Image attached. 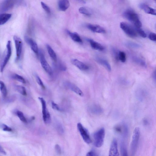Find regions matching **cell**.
<instances>
[{"instance_id":"cell-1","label":"cell","mask_w":156,"mask_h":156,"mask_svg":"<svg viewBox=\"0 0 156 156\" xmlns=\"http://www.w3.org/2000/svg\"><path fill=\"white\" fill-rule=\"evenodd\" d=\"M124 17L131 22L136 28H140L142 23L140 20L138 14L131 9H128L123 14Z\"/></svg>"},{"instance_id":"cell-2","label":"cell","mask_w":156,"mask_h":156,"mask_svg":"<svg viewBox=\"0 0 156 156\" xmlns=\"http://www.w3.org/2000/svg\"><path fill=\"white\" fill-rule=\"evenodd\" d=\"M140 135V129L139 127H136L133 132L130 145L131 154L133 156L134 155L136 151Z\"/></svg>"},{"instance_id":"cell-3","label":"cell","mask_w":156,"mask_h":156,"mask_svg":"<svg viewBox=\"0 0 156 156\" xmlns=\"http://www.w3.org/2000/svg\"><path fill=\"white\" fill-rule=\"evenodd\" d=\"M105 130L103 128L99 129L93 134L94 145L98 148L101 147L104 142L105 137Z\"/></svg>"},{"instance_id":"cell-4","label":"cell","mask_w":156,"mask_h":156,"mask_svg":"<svg viewBox=\"0 0 156 156\" xmlns=\"http://www.w3.org/2000/svg\"><path fill=\"white\" fill-rule=\"evenodd\" d=\"M6 51L5 55L4 57L0 64V71L3 72L5 66L9 61L12 54L11 41H8L6 44Z\"/></svg>"},{"instance_id":"cell-5","label":"cell","mask_w":156,"mask_h":156,"mask_svg":"<svg viewBox=\"0 0 156 156\" xmlns=\"http://www.w3.org/2000/svg\"><path fill=\"white\" fill-rule=\"evenodd\" d=\"M16 48V58L15 61L17 62L20 59L21 55L23 42L21 38L16 36H14L13 37Z\"/></svg>"},{"instance_id":"cell-6","label":"cell","mask_w":156,"mask_h":156,"mask_svg":"<svg viewBox=\"0 0 156 156\" xmlns=\"http://www.w3.org/2000/svg\"><path fill=\"white\" fill-rule=\"evenodd\" d=\"M38 99L41 102L42 105V114L43 121L45 123H49L51 121V119L50 113L47 109L46 101L43 98L39 97Z\"/></svg>"},{"instance_id":"cell-7","label":"cell","mask_w":156,"mask_h":156,"mask_svg":"<svg viewBox=\"0 0 156 156\" xmlns=\"http://www.w3.org/2000/svg\"><path fill=\"white\" fill-rule=\"evenodd\" d=\"M77 127L84 141L87 144H90L92 141L87 129L80 122L77 123Z\"/></svg>"},{"instance_id":"cell-8","label":"cell","mask_w":156,"mask_h":156,"mask_svg":"<svg viewBox=\"0 0 156 156\" xmlns=\"http://www.w3.org/2000/svg\"><path fill=\"white\" fill-rule=\"evenodd\" d=\"M120 26L123 31L129 36L135 37L137 36L136 31L130 25L124 22L120 23Z\"/></svg>"},{"instance_id":"cell-9","label":"cell","mask_w":156,"mask_h":156,"mask_svg":"<svg viewBox=\"0 0 156 156\" xmlns=\"http://www.w3.org/2000/svg\"><path fill=\"white\" fill-rule=\"evenodd\" d=\"M40 62L42 67L48 74L51 75L52 73V69L46 60L44 55L42 52H40Z\"/></svg>"},{"instance_id":"cell-10","label":"cell","mask_w":156,"mask_h":156,"mask_svg":"<svg viewBox=\"0 0 156 156\" xmlns=\"http://www.w3.org/2000/svg\"><path fill=\"white\" fill-rule=\"evenodd\" d=\"M108 156H119L117 142L114 139L111 144L108 153Z\"/></svg>"},{"instance_id":"cell-11","label":"cell","mask_w":156,"mask_h":156,"mask_svg":"<svg viewBox=\"0 0 156 156\" xmlns=\"http://www.w3.org/2000/svg\"><path fill=\"white\" fill-rule=\"evenodd\" d=\"M26 42L30 45L32 50L37 55L38 53L37 45L36 42L32 38L27 36L25 37Z\"/></svg>"},{"instance_id":"cell-12","label":"cell","mask_w":156,"mask_h":156,"mask_svg":"<svg viewBox=\"0 0 156 156\" xmlns=\"http://www.w3.org/2000/svg\"><path fill=\"white\" fill-rule=\"evenodd\" d=\"M66 87L80 96H83V94L82 90L76 85L69 82L65 83Z\"/></svg>"},{"instance_id":"cell-13","label":"cell","mask_w":156,"mask_h":156,"mask_svg":"<svg viewBox=\"0 0 156 156\" xmlns=\"http://www.w3.org/2000/svg\"><path fill=\"white\" fill-rule=\"evenodd\" d=\"M71 62L73 65L81 70H86L89 69L88 66L84 63L76 59H73Z\"/></svg>"},{"instance_id":"cell-14","label":"cell","mask_w":156,"mask_h":156,"mask_svg":"<svg viewBox=\"0 0 156 156\" xmlns=\"http://www.w3.org/2000/svg\"><path fill=\"white\" fill-rule=\"evenodd\" d=\"M87 27L92 31L101 33H105V30L102 27L96 24H89L87 25Z\"/></svg>"},{"instance_id":"cell-15","label":"cell","mask_w":156,"mask_h":156,"mask_svg":"<svg viewBox=\"0 0 156 156\" xmlns=\"http://www.w3.org/2000/svg\"><path fill=\"white\" fill-rule=\"evenodd\" d=\"M139 7L141 9L143 10L147 13L156 15L155 9L149 7L145 3H142L140 4Z\"/></svg>"},{"instance_id":"cell-16","label":"cell","mask_w":156,"mask_h":156,"mask_svg":"<svg viewBox=\"0 0 156 156\" xmlns=\"http://www.w3.org/2000/svg\"><path fill=\"white\" fill-rule=\"evenodd\" d=\"M96 61L99 64L103 66L108 70L110 71L111 70V66L108 62L105 59L99 57H96Z\"/></svg>"},{"instance_id":"cell-17","label":"cell","mask_w":156,"mask_h":156,"mask_svg":"<svg viewBox=\"0 0 156 156\" xmlns=\"http://www.w3.org/2000/svg\"><path fill=\"white\" fill-rule=\"evenodd\" d=\"M88 41L92 48L99 51H103L105 49L104 47L100 44L91 39H88Z\"/></svg>"},{"instance_id":"cell-18","label":"cell","mask_w":156,"mask_h":156,"mask_svg":"<svg viewBox=\"0 0 156 156\" xmlns=\"http://www.w3.org/2000/svg\"><path fill=\"white\" fill-rule=\"evenodd\" d=\"M58 5L60 10L65 11L69 6L70 3L67 0H59L58 2Z\"/></svg>"},{"instance_id":"cell-19","label":"cell","mask_w":156,"mask_h":156,"mask_svg":"<svg viewBox=\"0 0 156 156\" xmlns=\"http://www.w3.org/2000/svg\"><path fill=\"white\" fill-rule=\"evenodd\" d=\"M66 31L72 40L78 43H82V40L77 33L71 32L68 30H66Z\"/></svg>"},{"instance_id":"cell-20","label":"cell","mask_w":156,"mask_h":156,"mask_svg":"<svg viewBox=\"0 0 156 156\" xmlns=\"http://www.w3.org/2000/svg\"><path fill=\"white\" fill-rule=\"evenodd\" d=\"M12 14L7 13H2L0 14V25L6 23L11 18Z\"/></svg>"},{"instance_id":"cell-21","label":"cell","mask_w":156,"mask_h":156,"mask_svg":"<svg viewBox=\"0 0 156 156\" xmlns=\"http://www.w3.org/2000/svg\"><path fill=\"white\" fill-rule=\"evenodd\" d=\"M90 111L93 114L99 115L103 113V109L100 106L97 105L92 106L90 108Z\"/></svg>"},{"instance_id":"cell-22","label":"cell","mask_w":156,"mask_h":156,"mask_svg":"<svg viewBox=\"0 0 156 156\" xmlns=\"http://www.w3.org/2000/svg\"><path fill=\"white\" fill-rule=\"evenodd\" d=\"M132 59L133 61L137 64L144 67H146L147 65L145 62L141 58L137 56H134L132 57Z\"/></svg>"},{"instance_id":"cell-23","label":"cell","mask_w":156,"mask_h":156,"mask_svg":"<svg viewBox=\"0 0 156 156\" xmlns=\"http://www.w3.org/2000/svg\"><path fill=\"white\" fill-rule=\"evenodd\" d=\"M46 48L51 58L54 61H56L57 60V56L54 50L48 44L46 45Z\"/></svg>"},{"instance_id":"cell-24","label":"cell","mask_w":156,"mask_h":156,"mask_svg":"<svg viewBox=\"0 0 156 156\" xmlns=\"http://www.w3.org/2000/svg\"><path fill=\"white\" fill-rule=\"evenodd\" d=\"M14 1L12 0L5 1L2 5V10H7L12 8L14 5Z\"/></svg>"},{"instance_id":"cell-25","label":"cell","mask_w":156,"mask_h":156,"mask_svg":"<svg viewBox=\"0 0 156 156\" xmlns=\"http://www.w3.org/2000/svg\"><path fill=\"white\" fill-rule=\"evenodd\" d=\"M0 91L4 97H6L8 94L7 88L5 83L1 80H0Z\"/></svg>"},{"instance_id":"cell-26","label":"cell","mask_w":156,"mask_h":156,"mask_svg":"<svg viewBox=\"0 0 156 156\" xmlns=\"http://www.w3.org/2000/svg\"><path fill=\"white\" fill-rule=\"evenodd\" d=\"M15 88L21 95L24 96L27 95V91L24 87L20 85H16L15 86Z\"/></svg>"},{"instance_id":"cell-27","label":"cell","mask_w":156,"mask_h":156,"mask_svg":"<svg viewBox=\"0 0 156 156\" xmlns=\"http://www.w3.org/2000/svg\"><path fill=\"white\" fill-rule=\"evenodd\" d=\"M16 114L21 121L24 123L27 122L26 118L22 112L18 110L16 111Z\"/></svg>"},{"instance_id":"cell-28","label":"cell","mask_w":156,"mask_h":156,"mask_svg":"<svg viewBox=\"0 0 156 156\" xmlns=\"http://www.w3.org/2000/svg\"><path fill=\"white\" fill-rule=\"evenodd\" d=\"M12 77L13 79L23 83H25L26 81L25 79L21 76L17 74H13Z\"/></svg>"},{"instance_id":"cell-29","label":"cell","mask_w":156,"mask_h":156,"mask_svg":"<svg viewBox=\"0 0 156 156\" xmlns=\"http://www.w3.org/2000/svg\"><path fill=\"white\" fill-rule=\"evenodd\" d=\"M79 12L82 14H83L87 16H90L91 13L90 10L85 7H81L79 9Z\"/></svg>"},{"instance_id":"cell-30","label":"cell","mask_w":156,"mask_h":156,"mask_svg":"<svg viewBox=\"0 0 156 156\" xmlns=\"http://www.w3.org/2000/svg\"><path fill=\"white\" fill-rule=\"evenodd\" d=\"M120 149L122 156H128L126 146L124 143H121Z\"/></svg>"},{"instance_id":"cell-31","label":"cell","mask_w":156,"mask_h":156,"mask_svg":"<svg viewBox=\"0 0 156 156\" xmlns=\"http://www.w3.org/2000/svg\"><path fill=\"white\" fill-rule=\"evenodd\" d=\"M118 59L119 60H120L122 62H125L126 60V55L125 53L122 51H119Z\"/></svg>"},{"instance_id":"cell-32","label":"cell","mask_w":156,"mask_h":156,"mask_svg":"<svg viewBox=\"0 0 156 156\" xmlns=\"http://www.w3.org/2000/svg\"><path fill=\"white\" fill-rule=\"evenodd\" d=\"M126 44L127 46L133 48H138L141 46L140 44L132 42H128Z\"/></svg>"},{"instance_id":"cell-33","label":"cell","mask_w":156,"mask_h":156,"mask_svg":"<svg viewBox=\"0 0 156 156\" xmlns=\"http://www.w3.org/2000/svg\"><path fill=\"white\" fill-rule=\"evenodd\" d=\"M0 127L4 131L7 132H11L12 129L9 126L4 124H0Z\"/></svg>"},{"instance_id":"cell-34","label":"cell","mask_w":156,"mask_h":156,"mask_svg":"<svg viewBox=\"0 0 156 156\" xmlns=\"http://www.w3.org/2000/svg\"><path fill=\"white\" fill-rule=\"evenodd\" d=\"M41 4L42 8L47 13H50V9L47 5L42 2H41Z\"/></svg>"},{"instance_id":"cell-35","label":"cell","mask_w":156,"mask_h":156,"mask_svg":"<svg viewBox=\"0 0 156 156\" xmlns=\"http://www.w3.org/2000/svg\"><path fill=\"white\" fill-rule=\"evenodd\" d=\"M35 78L37 83L42 88L44 89L45 88V86L40 77L37 75H36Z\"/></svg>"},{"instance_id":"cell-36","label":"cell","mask_w":156,"mask_h":156,"mask_svg":"<svg viewBox=\"0 0 156 156\" xmlns=\"http://www.w3.org/2000/svg\"><path fill=\"white\" fill-rule=\"evenodd\" d=\"M136 31L138 34L142 37L145 38L147 37V35L145 32L140 28H136Z\"/></svg>"},{"instance_id":"cell-37","label":"cell","mask_w":156,"mask_h":156,"mask_svg":"<svg viewBox=\"0 0 156 156\" xmlns=\"http://www.w3.org/2000/svg\"><path fill=\"white\" fill-rule=\"evenodd\" d=\"M58 67L60 70L62 71H65L67 69L66 65L62 62H60L59 63Z\"/></svg>"},{"instance_id":"cell-38","label":"cell","mask_w":156,"mask_h":156,"mask_svg":"<svg viewBox=\"0 0 156 156\" xmlns=\"http://www.w3.org/2000/svg\"><path fill=\"white\" fill-rule=\"evenodd\" d=\"M149 39L153 41H155L156 40V35L155 33H151L149 35Z\"/></svg>"},{"instance_id":"cell-39","label":"cell","mask_w":156,"mask_h":156,"mask_svg":"<svg viewBox=\"0 0 156 156\" xmlns=\"http://www.w3.org/2000/svg\"><path fill=\"white\" fill-rule=\"evenodd\" d=\"M51 106L52 108L57 111H60V109L58 105L53 101L51 102Z\"/></svg>"},{"instance_id":"cell-40","label":"cell","mask_w":156,"mask_h":156,"mask_svg":"<svg viewBox=\"0 0 156 156\" xmlns=\"http://www.w3.org/2000/svg\"><path fill=\"white\" fill-rule=\"evenodd\" d=\"M56 128L58 132L60 133H62L63 132V129L62 125L59 123L56 125Z\"/></svg>"},{"instance_id":"cell-41","label":"cell","mask_w":156,"mask_h":156,"mask_svg":"<svg viewBox=\"0 0 156 156\" xmlns=\"http://www.w3.org/2000/svg\"><path fill=\"white\" fill-rule=\"evenodd\" d=\"M113 53L115 58L117 60H119L118 55L119 51L115 48H113L112 49Z\"/></svg>"},{"instance_id":"cell-42","label":"cell","mask_w":156,"mask_h":156,"mask_svg":"<svg viewBox=\"0 0 156 156\" xmlns=\"http://www.w3.org/2000/svg\"><path fill=\"white\" fill-rule=\"evenodd\" d=\"M55 150L57 153L58 154H61V149L59 145L56 144L55 146Z\"/></svg>"},{"instance_id":"cell-43","label":"cell","mask_w":156,"mask_h":156,"mask_svg":"<svg viewBox=\"0 0 156 156\" xmlns=\"http://www.w3.org/2000/svg\"><path fill=\"white\" fill-rule=\"evenodd\" d=\"M86 156H97V155L94 151L91 150L87 153Z\"/></svg>"},{"instance_id":"cell-44","label":"cell","mask_w":156,"mask_h":156,"mask_svg":"<svg viewBox=\"0 0 156 156\" xmlns=\"http://www.w3.org/2000/svg\"><path fill=\"white\" fill-rule=\"evenodd\" d=\"M0 153L4 155L6 154V151L1 145H0Z\"/></svg>"},{"instance_id":"cell-45","label":"cell","mask_w":156,"mask_h":156,"mask_svg":"<svg viewBox=\"0 0 156 156\" xmlns=\"http://www.w3.org/2000/svg\"><path fill=\"white\" fill-rule=\"evenodd\" d=\"M156 73H155V71L154 72V74H153V77L154 79L155 80V81L156 80Z\"/></svg>"},{"instance_id":"cell-46","label":"cell","mask_w":156,"mask_h":156,"mask_svg":"<svg viewBox=\"0 0 156 156\" xmlns=\"http://www.w3.org/2000/svg\"><path fill=\"white\" fill-rule=\"evenodd\" d=\"M78 1L79 2H80V3H81L84 4L86 3V2L83 0H79Z\"/></svg>"}]
</instances>
